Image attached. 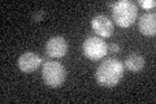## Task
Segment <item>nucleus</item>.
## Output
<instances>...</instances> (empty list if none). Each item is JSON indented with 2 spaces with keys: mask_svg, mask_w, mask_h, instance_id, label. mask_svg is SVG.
Masks as SVG:
<instances>
[{
  "mask_svg": "<svg viewBox=\"0 0 156 104\" xmlns=\"http://www.w3.org/2000/svg\"><path fill=\"white\" fill-rule=\"evenodd\" d=\"M96 81L100 86L115 87L124 77V64L117 59L104 60L96 69Z\"/></svg>",
  "mask_w": 156,
  "mask_h": 104,
  "instance_id": "obj_1",
  "label": "nucleus"
},
{
  "mask_svg": "<svg viewBox=\"0 0 156 104\" xmlns=\"http://www.w3.org/2000/svg\"><path fill=\"white\" fill-rule=\"evenodd\" d=\"M138 17V7L129 0L116 2L112 7V20L120 27H129L136 21Z\"/></svg>",
  "mask_w": 156,
  "mask_h": 104,
  "instance_id": "obj_2",
  "label": "nucleus"
},
{
  "mask_svg": "<svg viewBox=\"0 0 156 104\" xmlns=\"http://www.w3.org/2000/svg\"><path fill=\"white\" fill-rule=\"evenodd\" d=\"M42 78L47 86L60 87L66 78V70L60 63L48 60L42 66Z\"/></svg>",
  "mask_w": 156,
  "mask_h": 104,
  "instance_id": "obj_3",
  "label": "nucleus"
},
{
  "mask_svg": "<svg viewBox=\"0 0 156 104\" xmlns=\"http://www.w3.org/2000/svg\"><path fill=\"white\" fill-rule=\"evenodd\" d=\"M83 55L90 60H100L108 53V44L99 37H89L83 42Z\"/></svg>",
  "mask_w": 156,
  "mask_h": 104,
  "instance_id": "obj_4",
  "label": "nucleus"
},
{
  "mask_svg": "<svg viewBox=\"0 0 156 104\" xmlns=\"http://www.w3.org/2000/svg\"><path fill=\"white\" fill-rule=\"evenodd\" d=\"M68 52V42L62 37H52L47 41L46 53L50 57L60 59L64 57Z\"/></svg>",
  "mask_w": 156,
  "mask_h": 104,
  "instance_id": "obj_5",
  "label": "nucleus"
},
{
  "mask_svg": "<svg viewBox=\"0 0 156 104\" xmlns=\"http://www.w3.org/2000/svg\"><path fill=\"white\" fill-rule=\"evenodd\" d=\"M91 27L99 37L109 38L113 34V22L105 14H98L91 20Z\"/></svg>",
  "mask_w": 156,
  "mask_h": 104,
  "instance_id": "obj_6",
  "label": "nucleus"
},
{
  "mask_svg": "<svg viewBox=\"0 0 156 104\" xmlns=\"http://www.w3.org/2000/svg\"><path fill=\"white\" fill-rule=\"evenodd\" d=\"M18 68L23 73H31L34 70H37L39 68V65L42 64V59L39 57L37 53H34L31 51H27L25 53H22L21 56L18 57Z\"/></svg>",
  "mask_w": 156,
  "mask_h": 104,
  "instance_id": "obj_7",
  "label": "nucleus"
},
{
  "mask_svg": "<svg viewBox=\"0 0 156 104\" xmlns=\"http://www.w3.org/2000/svg\"><path fill=\"white\" fill-rule=\"evenodd\" d=\"M138 27L143 35L154 37L156 34V14L155 13L143 14L138 22Z\"/></svg>",
  "mask_w": 156,
  "mask_h": 104,
  "instance_id": "obj_8",
  "label": "nucleus"
},
{
  "mask_svg": "<svg viewBox=\"0 0 156 104\" xmlns=\"http://www.w3.org/2000/svg\"><path fill=\"white\" fill-rule=\"evenodd\" d=\"M144 64H146L144 57L138 55V53H131L125 60V66L128 68L130 72H134V73L142 70L144 68Z\"/></svg>",
  "mask_w": 156,
  "mask_h": 104,
  "instance_id": "obj_9",
  "label": "nucleus"
},
{
  "mask_svg": "<svg viewBox=\"0 0 156 104\" xmlns=\"http://www.w3.org/2000/svg\"><path fill=\"white\" fill-rule=\"evenodd\" d=\"M139 5L144 9H151V8H155L156 3L155 0H139Z\"/></svg>",
  "mask_w": 156,
  "mask_h": 104,
  "instance_id": "obj_10",
  "label": "nucleus"
},
{
  "mask_svg": "<svg viewBox=\"0 0 156 104\" xmlns=\"http://www.w3.org/2000/svg\"><path fill=\"white\" fill-rule=\"evenodd\" d=\"M43 17H44V12L43 11H37V13L33 16V21L34 22H41Z\"/></svg>",
  "mask_w": 156,
  "mask_h": 104,
  "instance_id": "obj_11",
  "label": "nucleus"
},
{
  "mask_svg": "<svg viewBox=\"0 0 156 104\" xmlns=\"http://www.w3.org/2000/svg\"><path fill=\"white\" fill-rule=\"evenodd\" d=\"M108 48H109V51H111V52H113V53L120 52V46H119V44H116V43H111Z\"/></svg>",
  "mask_w": 156,
  "mask_h": 104,
  "instance_id": "obj_12",
  "label": "nucleus"
}]
</instances>
